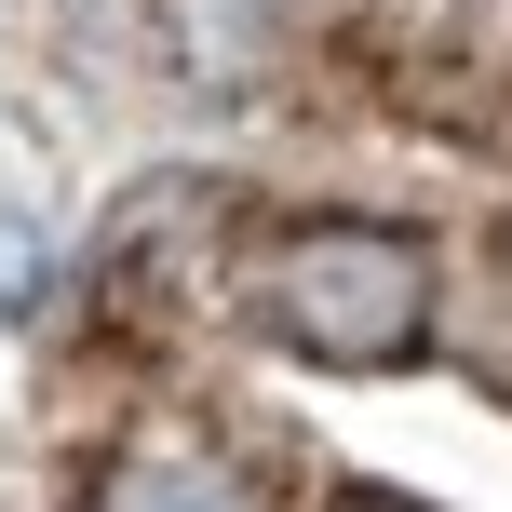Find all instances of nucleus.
I'll list each match as a JSON object with an SVG mask.
<instances>
[{
	"label": "nucleus",
	"instance_id": "obj_1",
	"mask_svg": "<svg viewBox=\"0 0 512 512\" xmlns=\"http://www.w3.org/2000/svg\"><path fill=\"white\" fill-rule=\"evenodd\" d=\"M243 310L310 364H405L432 324V256L405 230H364V216H310V230L256 243Z\"/></svg>",
	"mask_w": 512,
	"mask_h": 512
},
{
	"label": "nucleus",
	"instance_id": "obj_2",
	"mask_svg": "<svg viewBox=\"0 0 512 512\" xmlns=\"http://www.w3.org/2000/svg\"><path fill=\"white\" fill-rule=\"evenodd\" d=\"M95 512H270V499L230 459H203V445H135V459H108Z\"/></svg>",
	"mask_w": 512,
	"mask_h": 512
},
{
	"label": "nucleus",
	"instance_id": "obj_3",
	"mask_svg": "<svg viewBox=\"0 0 512 512\" xmlns=\"http://www.w3.org/2000/svg\"><path fill=\"white\" fill-rule=\"evenodd\" d=\"M351 512H405V499H351Z\"/></svg>",
	"mask_w": 512,
	"mask_h": 512
}]
</instances>
